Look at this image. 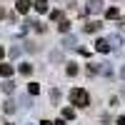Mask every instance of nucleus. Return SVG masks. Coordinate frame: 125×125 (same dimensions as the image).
<instances>
[{"instance_id":"obj_9","label":"nucleus","mask_w":125,"mask_h":125,"mask_svg":"<svg viewBox=\"0 0 125 125\" xmlns=\"http://www.w3.org/2000/svg\"><path fill=\"white\" fill-rule=\"evenodd\" d=\"M20 73H23V75H30V73H33V65H30V62H23V65H20Z\"/></svg>"},{"instance_id":"obj_10","label":"nucleus","mask_w":125,"mask_h":125,"mask_svg":"<svg viewBox=\"0 0 125 125\" xmlns=\"http://www.w3.org/2000/svg\"><path fill=\"white\" fill-rule=\"evenodd\" d=\"M28 93H30V95H38V93H40V85H38V83H30V85H28Z\"/></svg>"},{"instance_id":"obj_22","label":"nucleus","mask_w":125,"mask_h":125,"mask_svg":"<svg viewBox=\"0 0 125 125\" xmlns=\"http://www.w3.org/2000/svg\"><path fill=\"white\" fill-rule=\"evenodd\" d=\"M55 125H68V123H65V118H60V120H55Z\"/></svg>"},{"instance_id":"obj_7","label":"nucleus","mask_w":125,"mask_h":125,"mask_svg":"<svg viewBox=\"0 0 125 125\" xmlns=\"http://www.w3.org/2000/svg\"><path fill=\"white\" fill-rule=\"evenodd\" d=\"M30 10V0H18V13H28Z\"/></svg>"},{"instance_id":"obj_3","label":"nucleus","mask_w":125,"mask_h":125,"mask_svg":"<svg viewBox=\"0 0 125 125\" xmlns=\"http://www.w3.org/2000/svg\"><path fill=\"white\" fill-rule=\"evenodd\" d=\"M88 13H103V0H88Z\"/></svg>"},{"instance_id":"obj_15","label":"nucleus","mask_w":125,"mask_h":125,"mask_svg":"<svg viewBox=\"0 0 125 125\" xmlns=\"http://www.w3.org/2000/svg\"><path fill=\"white\" fill-rule=\"evenodd\" d=\"M5 113H8V115H10V113H15V103H13V100L5 103Z\"/></svg>"},{"instance_id":"obj_1","label":"nucleus","mask_w":125,"mask_h":125,"mask_svg":"<svg viewBox=\"0 0 125 125\" xmlns=\"http://www.w3.org/2000/svg\"><path fill=\"white\" fill-rule=\"evenodd\" d=\"M70 100H73V105H78V108H88V105H90V95H88L83 88L70 90Z\"/></svg>"},{"instance_id":"obj_23","label":"nucleus","mask_w":125,"mask_h":125,"mask_svg":"<svg viewBox=\"0 0 125 125\" xmlns=\"http://www.w3.org/2000/svg\"><path fill=\"white\" fill-rule=\"evenodd\" d=\"M40 125H55V123H50V120H43V123H40Z\"/></svg>"},{"instance_id":"obj_19","label":"nucleus","mask_w":125,"mask_h":125,"mask_svg":"<svg viewBox=\"0 0 125 125\" xmlns=\"http://www.w3.org/2000/svg\"><path fill=\"white\" fill-rule=\"evenodd\" d=\"M105 15H108V18H118V10L110 8V10H105Z\"/></svg>"},{"instance_id":"obj_14","label":"nucleus","mask_w":125,"mask_h":125,"mask_svg":"<svg viewBox=\"0 0 125 125\" xmlns=\"http://www.w3.org/2000/svg\"><path fill=\"white\" fill-rule=\"evenodd\" d=\"M62 118H65V120H73V118H75V113H73L70 108H65V110H62Z\"/></svg>"},{"instance_id":"obj_12","label":"nucleus","mask_w":125,"mask_h":125,"mask_svg":"<svg viewBox=\"0 0 125 125\" xmlns=\"http://www.w3.org/2000/svg\"><path fill=\"white\" fill-rule=\"evenodd\" d=\"M50 60H53V62H60V60H62V53H60V50H53V53H50Z\"/></svg>"},{"instance_id":"obj_21","label":"nucleus","mask_w":125,"mask_h":125,"mask_svg":"<svg viewBox=\"0 0 125 125\" xmlns=\"http://www.w3.org/2000/svg\"><path fill=\"white\" fill-rule=\"evenodd\" d=\"M115 125H125V115H120V118L115 120Z\"/></svg>"},{"instance_id":"obj_24","label":"nucleus","mask_w":125,"mask_h":125,"mask_svg":"<svg viewBox=\"0 0 125 125\" xmlns=\"http://www.w3.org/2000/svg\"><path fill=\"white\" fill-rule=\"evenodd\" d=\"M120 78H123V80H125V65H123V70H120Z\"/></svg>"},{"instance_id":"obj_2","label":"nucleus","mask_w":125,"mask_h":125,"mask_svg":"<svg viewBox=\"0 0 125 125\" xmlns=\"http://www.w3.org/2000/svg\"><path fill=\"white\" fill-rule=\"evenodd\" d=\"M95 50L98 53H110V43H108V38H100V40H95Z\"/></svg>"},{"instance_id":"obj_16","label":"nucleus","mask_w":125,"mask_h":125,"mask_svg":"<svg viewBox=\"0 0 125 125\" xmlns=\"http://www.w3.org/2000/svg\"><path fill=\"white\" fill-rule=\"evenodd\" d=\"M62 45H65V48H73V45H75V38H73V35L65 38V40H62Z\"/></svg>"},{"instance_id":"obj_20","label":"nucleus","mask_w":125,"mask_h":125,"mask_svg":"<svg viewBox=\"0 0 125 125\" xmlns=\"http://www.w3.org/2000/svg\"><path fill=\"white\" fill-rule=\"evenodd\" d=\"M50 100L58 103V100H60V93H58V90H53V93H50Z\"/></svg>"},{"instance_id":"obj_13","label":"nucleus","mask_w":125,"mask_h":125,"mask_svg":"<svg viewBox=\"0 0 125 125\" xmlns=\"http://www.w3.org/2000/svg\"><path fill=\"white\" fill-rule=\"evenodd\" d=\"M65 73H68V75L73 78V75H75V73H78V65H75V62H70V65L65 68Z\"/></svg>"},{"instance_id":"obj_4","label":"nucleus","mask_w":125,"mask_h":125,"mask_svg":"<svg viewBox=\"0 0 125 125\" xmlns=\"http://www.w3.org/2000/svg\"><path fill=\"white\" fill-rule=\"evenodd\" d=\"M108 43H110L113 50H120V48H123V38H120V35H110V38H108Z\"/></svg>"},{"instance_id":"obj_11","label":"nucleus","mask_w":125,"mask_h":125,"mask_svg":"<svg viewBox=\"0 0 125 125\" xmlns=\"http://www.w3.org/2000/svg\"><path fill=\"white\" fill-rule=\"evenodd\" d=\"M3 90H5L8 95H10V93L15 90V85H13V80H5V83H3Z\"/></svg>"},{"instance_id":"obj_25","label":"nucleus","mask_w":125,"mask_h":125,"mask_svg":"<svg viewBox=\"0 0 125 125\" xmlns=\"http://www.w3.org/2000/svg\"><path fill=\"white\" fill-rule=\"evenodd\" d=\"M3 55H5V48H3V45H0V58H3Z\"/></svg>"},{"instance_id":"obj_18","label":"nucleus","mask_w":125,"mask_h":125,"mask_svg":"<svg viewBox=\"0 0 125 125\" xmlns=\"http://www.w3.org/2000/svg\"><path fill=\"white\" fill-rule=\"evenodd\" d=\"M50 18H53V20H62V13H60V10H53V13H50Z\"/></svg>"},{"instance_id":"obj_5","label":"nucleus","mask_w":125,"mask_h":125,"mask_svg":"<svg viewBox=\"0 0 125 125\" xmlns=\"http://www.w3.org/2000/svg\"><path fill=\"white\" fill-rule=\"evenodd\" d=\"M38 13H48V0H35V5H33Z\"/></svg>"},{"instance_id":"obj_17","label":"nucleus","mask_w":125,"mask_h":125,"mask_svg":"<svg viewBox=\"0 0 125 125\" xmlns=\"http://www.w3.org/2000/svg\"><path fill=\"white\" fill-rule=\"evenodd\" d=\"M60 30H62V33H68V30H70V23H68V20H60Z\"/></svg>"},{"instance_id":"obj_8","label":"nucleus","mask_w":125,"mask_h":125,"mask_svg":"<svg viewBox=\"0 0 125 125\" xmlns=\"http://www.w3.org/2000/svg\"><path fill=\"white\" fill-rule=\"evenodd\" d=\"M0 75H3V78H10V75H13V65H0Z\"/></svg>"},{"instance_id":"obj_6","label":"nucleus","mask_w":125,"mask_h":125,"mask_svg":"<svg viewBox=\"0 0 125 125\" xmlns=\"http://www.w3.org/2000/svg\"><path fill=\"white\" fill-rule=\"evenodd\" d=\"M98 30H100V23H88V25H85V33H88V35H95Z\"/></svg>"}]
</instances>
